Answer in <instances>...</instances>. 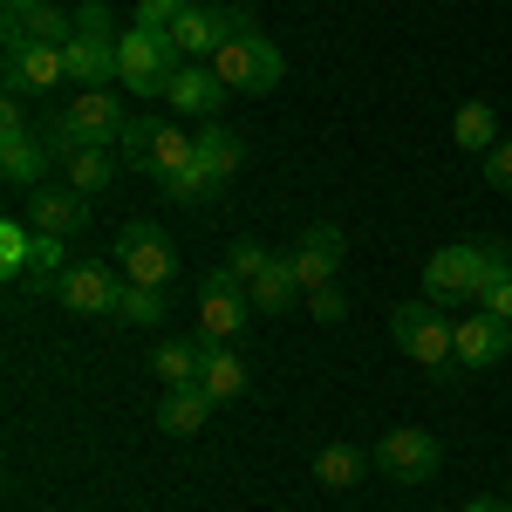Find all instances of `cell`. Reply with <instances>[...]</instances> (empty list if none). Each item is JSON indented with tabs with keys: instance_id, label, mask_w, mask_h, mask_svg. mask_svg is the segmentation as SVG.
I'll list each match as a JSON object with an SVG mask.
<instances>
[{
	"instance_id": "6da1fadb",
	"label": "cell",
	"mask_w": 512,
	"mask_h": 512,
	"mask_svg": "<svg viewBox=\"0 0 512 512\" xmlns=\"http://www.w3.org/2000/svg\"><path fill=\"white\" fill-rule=\"evenodd\" d=\"M512 267V246H437L424 260V301L437 308H478V294Z\"/></svg>"
},
{
	"instance_id": "7a4b0ae2",
	"label": "cell",
	"mask_w": 512,
	"mask_h": 512,
	"mask_svg": "<svg viewBox=\"0 0 512 512\" xmlns=\"http://www.w3.org/2000/svg\"><path fill=\"white\" fill-rule=\"evenodd\" d=\"M212 69H219V82H226L233 96H274L280 76H287L280 48L260 35V21H253V14H239V7H233V35L219 41Z\"/></svg>"
},
{
	"instance_id": "3957f363",
	"label": "cell",
	"mask_w": 512,
	"mask_h": 512,
	"mask_svg": "<svg viewBox=\"0 0 512 512\" xmlns=\"http://www.w3.org/2000/svg\"><path fill=\"white\" fill-rule=\"evenodd\" d=\"M117 14L103 0H82L76 7V41L62 48L69 62V89H117Z\"/></svg>"
},
{
	"instance_id": "277c9868",
	"label": "cell",
	"mask_w": 512,
	"mask_h": 512,
	"mask_svg": "<svg viewBox=\"0 0 512 512\" xmlns=\"http://www.w3.org/2000/svg\"><path fill=\"white\" fill-rule=\"evenodd\" d=\"M390 342L417 369H431V376H451L458 369V342H451V315L437 308V301H396L390 308Z\"/></svg>"
},
{
	"instance_id": "5b68a950",
	"label": "cell",
	"mask_w": 512,
	"mask_h": 512,
	"mask_svg": "<svg viewBox=\"0 0 512 512\" xmlns=\"http://www.w3.org/2000/svg\"><path fill=\"white\" fill-rule=\"evenodd\" d=\"M117 164L123 171H144V178H171V171H185L198 164L192 151V130H178L171 117H130V130L117 137Z\"/></svg>"
},
{
	"instance_id": "8992f818",
	"label": "cell",
	"mask_w": 512,
	"mask_h": 512,
	"mask_svg": "<svg viewBox=\"0 0 512 512\" xmlns=\"http://www.w3.org/2000/svg\"><path fill=\"white\" fill-rule=\"evenodd\" d=\"M178 69H185V55H178V41L158 35V28H130V35L117 41V89L123 96H164Z\"/></svg>"
},
{
	"instance_id": "52a82bcc",
	"label": "cell",
	"mask_w": 512,
	"mask_h": 512,
	"mask_svg": "<svg viewBox=\"0 0 512 512\" xmlns=\"http://www.w3.org/2000/svg\"><path fill=\"white\" fill-rule=\"evenodd\" d=\"M226 267L246 280L253 315H287V308H294V294H301V280H294V253H267V246L239 239L233 253H226Z\"/></svg>"
},
{
	"instance_id": "ba28073f",
	"label": "cell",
	"mask_w": 512,
	"mask_h": 512,
	"mask_svg": "<svg viewBox=\"0 0 512 512\" xmlns=\"http://www.w3.org/2000/svg\"><path fill=\"white\" fill-rule=\"evenodd\" d=\"M253 321V294L233 267H212L198 280V342H233L239 328Z\"/></svg>"
},
{
	"instance_id": "9c48e42d",
	"label": "cell",
	"mask_w": 512,
	"mask_h": 512,
	"mask_svg": "<svg viewBox=\"0 0 512 512\" xmlns=\"http://www.w3.org/2000/svg\"><path fill=\"white\" fill-rule=\"evenodd\" d=\"M110 260H117V274L137 280V287H164V280L178 274L171 239H164V226H151V219H130L117 233V246H110Z\"/></svg>"
},
{
	"instance_id": "30bf717a",
	"label": "cell",
	"mask_w": 512,
	"mask_h": 512,
	"mask_svg": "<svg viewBox=\"0 0 512 512\" xmlns=\"http://www.w3.org/2000/svg\"><path fill=\"white\" fill-rule=\"evenodd\" d=\"M117 294H123V274L117 260H76L69 274L55 280V301L69 308V315H117Z\"/></svg>"
},
{
	"instance_id": "8fae6325",
	"label": "cell",
	"mask_w": 512,
	"mask_h": 512,
	"mask_svg": "<svg viewBox=\"0 0 512 512\" xmlns=\"http://www.w3.org/2000/svg\"><path fill=\"white\" fill-rule=\"evenodd\" d=\"M437 465H444V444L431 431H417V424H403V431H390L376 444V472L396 478V485H424Z\"/></svg>"
},
{
	"instance_id": "7c38bea8",
	"label": "cell",
	"mask_w": 512,
	"mask_h": 512,
	"mask_svg": "<svg viewBox=\"0 0 512 512\" xmlns=\"http://www.w3.org/2000/svg\"><path fill=\"white\" fill-rule=\"evenodd\" d=\"M451 342H458V369H499L512 355V321L472 308V315L451 321Z\"/></svg>"
},
{
	"instance_id": "4fadbf2b",
	"label": "cell",
	"mask_w": 512,
	"mask_h": 512,
	"mask_svg": "<svg viewBox=\"0 0 512 512\" xmlns=\"http://www.w3.org/2000/svg\"><path fill=\"white\" fill-rule=\"evenodd\" d=\"M7 96H48V89H62L69 82V62H62V48H48V41H28V48H7Z\"/></svg>"
},
{
	"instance_id": "5bb4252c",
	"label": "cell",
	"mask_w": 512,
	"mask_h": 512,
	"mask_svg": "<svg viewBox=\"0 0 512 512\" xmlns=\"http://www.w3.org/2000/svg\"><path fill=\"white\" fill-rule=\"evenodd\" d=\"M21 219L35 226V233H55V239H76L89 226V198L76 185H35L28 205H21Z\"/></svg>"
},
{
	"instance_id": "9a60e30c",
	"label": "cell",
	"mask_w": 512,
	"mask_h": 512,
	"mask_svg": "<svg viewBox=\"0 0 512 512\" xmlns=\"http://www.w3.org/2000/svg\"><path fill=\"white\" fill-rule=\"evenodd\" d=\"M164 103L178 110V117H198V123H212L226 103H233V89L219 82V69L212 62H185L178 76H171V89H164Z\"/></svg>"
},
{
	"instance_id": "2e32d148",
	"label": "cell",
	"mask_w": 512,
	"mask_h": 512,
	"mask_svg": "<svg viewBox=\"0 0 512 512\" xmlns=\"http://www.w3.org/2000/svg\"><path fill=\"white\" fill-rule=\"evenodd\" d=\"M48 164H55V151H48L41 130H7V137H0V178H7L14 192L48 185Z\"/></svg>"
},
{
	"instance_id": "e0dca14e",
	"label": "cell",
	"mask_w": 512,
	"mask_h": 512,
	"mask_svg": "<svg viewBox=\"0 0 512 512\" xmlns=\"http://www.w3.org/2000/svg\"><path fill=\"white\" fill-rule=\"evenodd\" d=\"M335 267H342V233L335 226H308V233L294 239V280H301V294L335 287Z\"/></svg>"
},
{
	"instance_id": "ac0fdd59",
	"label": "cell",
	"mask_w": 512,
	"mask_h": 512,
	"mask_svg": "<svg viewBox=\"0 0 512 512\" xmlns=\"http://www.w3.org/2000/svg\"><path fill=\"white\" fill-rule=\"evenodd\" d=\"M226 35H233V14H226V7H205V0H198L192 14H178V28H171V41H178L185 62H212Z\"/></svg>"
},
{
	"instance_id": "d6986e66",
	"label": "cell",
	"mask_w": 512,
	"mask_h": 512,
	"mask_svg": "<svg viewBox=\"0 0 512 512\" xmlns=\"http://www.w3.org/2000/svg\"><path fill=\"white\" fill-rule=\"evenodd\" d=\"M7 48H28V41H48V48H69L76 41V14H62V7H28V14H7Z\"/></svg>"
},
{
	"instance_id": "ffe728a7",
	"label": "cell",
	"mask_w": 512,
	"mask_h": 512,
	"mask_svg": "<svg viewBox=\"0 0 512 512\" xmlns=\"http://www.w3.org/2000/svg\"><path fill=\"white\" fill-rule=\"evenodd\" d=\"M192 151H198V171H205L212 185H226L239 164H246V144H239L226 123H198V130H192Z\"/></svg>"
},
{
	"instance_id": "44dd1931",
	"label": "cell",
	"mask_w": 512,
	"mask_h": 512,
	"mask_svg": "<svg viewBox=\"0 0 512 512\" xmlns=\"http://www.w3.org/2000/svg\"><path fill=\"white\" fill-rule=\"evenodd\" d=\"M205 417H212L205 383H178V390H164V403H158V431L164 437H198V431H205Z\"/></svg>"
},
{
	"instance_id": "7402d4cb",
	"label": "cell",
	"mask_w": 512,
	"mask_h": 512,
	"mask_svg": "<svg viewBox=\"0 0 512 512\" xmlns=\"http://www.w3.org/2000/svg\"><path fill=\"white\" fill-rule=\"evenodd\" d=\"M198 383H205L212 403H233V396L246 390V355H239L233 342H205V369H198Z\"/></svg>"
},
{
	"instance_id": "603a6c76",
	"label": "cell",
	"mask_w": 512,
	"mask_h": 512,
	"mask_svg": "<svg viewBox=\"0 0 512 512\" xmlns=\"http://www.w3.org/2000/svg\"><path fill=\"white\" fill-rule=\"evenodd\" d=\"M315 478L328 485V492H349V485L369 478V451H362V444H321L315 451Z\"/></svg>"
},
{
	"instance_id": "cb8c5ba5",
	"label": "cell",
	"mask_w": 512,
	"mask_h": 512,
	"mask_svg": "<svg viewBox=\"0 0 512 512\" xmlns=\"http://www.w3.org/2000/svg\"><path fill=\"white\" fill-rule=\"evenodd\" d=\"M451 144L472 151V158H485V151L499 144V117H492V103H465V110L451 117Z\"/></svg>"
},
{
	"instance_id": "d4e9b609",
	"label": "cell",
	"mask_w": 512,
	"mask_h": 512,
	"mask_svg": "<svg viewBox=\"0 0 512 512\" xmlns=\"http://www.w3.org/2000/svg\"><path fill=\"white\" fill-rule=\"evenodd\" d=\"M198 369H205V342H164L151 355V376H158L164 390H178V383H198Z\"/></svg>"
},
{
	"instance_id": "484cf974",
	"label": "cell",
	"mask_w": 512,
	"mask_h": 512,
	"mask_svg": "<svg viewBox=\"0 0 512 512\" xmlns=\"http://www.w3.org/2000/svg\"><path fill=\"white\" fill-rule=\"evenodd\" d=\"M69 267H76V260L62 253V239H55V233H35V253H28V287H35V294H55V280L69 274Z\"/></svg>"
},
{
	"instance_id": "4316f807",
	"label": "cell",
	"mask_w": 512,
	"mask_h": 512,
	"mask_svg": "<svg viewBox=\"0 0 512 512\" xmlns=\"http://www.w3.org/2000/svg\"><path fill=\"white\" fill-rule=\"evenodd\" d=\"M123 328H158L164 321V287H137V280H123V294H117V315Z\"/></svg>"
},
{
	"instance_id": "83f0119b",
	"label": "cell",
	"mask_w": 512,
	"mask_h": 512,
	"mask_svg": "<svg viewBox=\"0 0 512 512\" xmlns=\"http://www.w3.org/2000/svg\"><path fill=\"white\" fill-rule=\"evenodd\" d=\"M62 171H69V185H76L82 198H96L123 164H117V151H76V158H62Z\"/></svg>"
},
{
	"instance_id": "f1b7e54d",
	"label": "cell",
	"mask_w": 512,
	"mask_h": 512,
	"mask_svg": "<svg viewBox=\"0 0 512 512\" xmlns=\"http://www.w3.org/2000/svg\"><path fill=\"white\" fill-rule=\"evenodd\" d=\"M28 253H35V226L14 212V219L0 226V274H7V280H28Z\"/></svg>"
},
{
	"instance_id": "f546056e",
	"label": "cell",
	"mask_w": 512,
	"mask_h": 512,
	"mask_svg": "<svg viewBox=\"0 0 512 512\" xmlns=\"http://www.w3.org/2000/svg\"><path fill=\"white\" fill-rule=\"evenodd\" d=\"M212 192H219V185H212L198 164H185V171H171V178H164V198H178V205H205Z\"/></svg>"
},
{
	"instance_id": "4dcf8cb0",
	"label": "cell",
	"mask_w": 512,
	"mask_h": 512,
	"mask_svg": "<svg viewBox=\"0 0 512 512\" xmlns=\"http://www.w3.org/2000/svg\"><path fill=\"white\" fill-rule=\"evenodd\" d=\"M198 0H137V28H158V35H171L178 28V14H192Z\"/></svg>"
},
{
	"instance_id": "1f68e13d",
	"label": "cell",
	"mask_w": 512,
	"mask_h": 512,
	"mask_svg": "<svg viewBox=\"0 0 512 512\" xmlns=\"http://www.w3.org/2000/svg\"><path fill=\"white\" fill-rule=\"evenodd\" d=\"M478 171H485V185H492V192H512V144H506V137L478 158Z\"/></svg>"
},
{
	"instance_id": "d6a6232c",
	"label": "cell",
	"mask_w": 512,
	"mask_h": 512,
	"mask_svg": "<svg viewBox=\"0 0 512 512\" xmlns=\"http://www.w3.org/2000/svg\"><path fill=\"white\" fill-rule=\"evenodd\" d=\"M308 315L328 321V328H335V321H349V294H342V287H315V294H308Z\"/></svg>"
},
{
	"instance_id": "836d02e7",
	"label": "cell",
	"mask_w": 512,
	"mask_h": 512,
	"mask_svg": "<svg viewBox=\"0 0 512 512\" xmlns=\"http://www.w3.org/2000/svg\"><path fill=\"white\" fill-rule=\"evenodd\" d=\"M478 308H485V315H499V321H512V267L492 280L485 294H478Z\"/></svg>"
},
{
	"instance_id": "e575fe53",
	"label": "cell",
	"mask_w": 512,
	"mask_h": 512,
	"mask_svg": "<svg viewBox=\"0 0 512 512\" xmlns=\"http://www.w3.org/2000/svg\"><path fill=\"white\" fill-rule=\"evenodd\" d=\"M7 130H28V103H21V96H0V137H7Z\"/></svg>"
},
{
	"instance_id": "d590c367",
	"label": "cell",
	"mask_w": 512,
	"mask_h": 512,
	"mask_svg": "<svg viewBox=\"0 0 512 512\" xmlns=\"http://www.w3.org/2000/svg\"><path fill=\"white\" fill-rule=\"evenodd\" d=\"M465 512H512V499H465Z\"/></svg>"
},
{
	"instance_id": "8d00e7d4",
	"label": "cell",
	"mask_w": 512,
	"mask_h": 512,
	"mask_svg": "<svg viewBox=\"0 0 512 512\" xmlns=\"http://www.w3.org/2000/svg\"><path fill=\"white\" fill-rule=\"evenodd\" d=\"M28 7H41V0H7V14H28Z\"/></svg>"
},
{
	"instance_id": "74e56055",
	"label": "cell",
	"mask_w": 512,
	"mask_h": 512,
	"mask_svg": "<svg viewBox=\"0 0 512 512\" xmlns=\"http://www.w3.org/2000/svg\"><path fill=\"white\" fill-rule=\"evenodd\" d=\"M205 7H219V0H205Z\"/></svg>"
}]
</instances>
